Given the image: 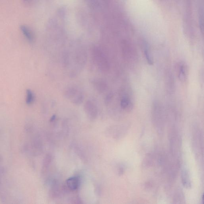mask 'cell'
I'll list each match as a JSON object with an SVG mask.
<instances>
[{
  "label": "cell",
  "mask_w": 204,
  "mask_h": 204,
  "mask_svg": "<svg viewBox=\"0 0 204 204\" xmlns=\"http://www.w3.org/2000/svg\"><path fill=\"white\" fill-rule=\"evenodd\" d=\"M144 54L145 57L146 58L148 64L149 65H152L153 64V59L151 54L149 52V49L147 47H146L144 49Z\"/></svg>",
  "instance_id": "obj_7"
},
{
  "label": "cell",
  "mask_w": 204,
  "mask_h": 204,
  "mask_svg": "<svg viewBox=\"0 0 204 204\" xmlns=\"http://www.w3.org/2000/svg\"><path fill=\"white\" fill-rule=\"evenodd\" d=\"M79 179L77 177H70L67 180L66 184L68 188L71 190H75L79 187Z\"/></svg>",
  "instance_id": "obj_3"
},
{
  "label": "cell",
  "mask_w": 204,
  "mask_h": 204,
  "mask_svg": "<svg viewBox=\"0 0 204 204\" xmlns=\"http://www.w3.org/2000/svg\"><path fill=\"white\" fill-rule=\"evenodd\" d=\"M187 69L185 64L181 63L178 66V77L180 81L185 82L187 79Z\"/></svg>",
  "instance_id": "obj_2"
},
{
  "label": "cell",
  "mask_w": 204,
  "mask_h": 204,
  "mask_svg": "<svg viewBox=\"0 0 204 204\" xmlns=\"http://www.w3.org/2000/svg\"><path fill=\"white\" fill-rule=\"evenodd\" d=\"M34 100V95L33 92L30 89H27L26 91V104H30L33 103Z\"/></svg>",
  "instance_id": "obj_6"
},
{
  "label": "cell",
  "mask_w": 204,
  "mask_h": 204,
  "mask_svg": "<svg viewBox=\"0 0 204 204\" xmlns=\"http://www.w3.org/2000/svg\"><path fill=\"white\" fill-rule=\"evenodd\" d=\"M121 107L124 110H131L132 107V103L128 97L125 96L122 98L121 101Z\"/></svg>",
  "instance_id": "obj_5"
},
{
  "label": "cell",
  "mask_w": 204,
  "mask_h": 204,
  "mask_svg": "<svg viewBox=\"0 0 204 204\" xmlns=\"http://www.w3.org/2000/svg\"><path fill=\"white\" fill-rule=\"evenodd\" d=\"M85 109L86 114L91 118H95L97 115V107L90 101L86 102L85 106Z\"/></svg>",
  "instance_id": "obj_1"
},
{
  "label": "cell",
  "mask_w": 204,
  "mask_h": 204,
  "mask_svg": "<svg viewBox=\"0 0 204 204\" xmlns=\"http://www.w3.org/2000/svg\"><path fill=\"white\" fill-rule=\"evenodd\" d=\"M202 203L204 204V197H203V195H202Z\"/></svg>",
  "instance_id": "obj_9"
},
{
  "label": "cell",
  "mask_w": 204,
  "mask_h": 204,
  "mask_svg": "<svg viewBox=\"0 0 204 204\" xmlns=\"http://www.w3.org/2000/svg\"><path fill=\"white\" fill-rule=\"evenodd\" d=\"M188 172L186 171H184L182 174L183 182L184 183L185 185H190L189 178L188 177Z\"/></svg>",
  "instance_id": "obj_8"
},
{
  "label": "cell",
  "mask_w": 204,
  "mask_h": 204,
  "mask_svg": "<svg viewBox=\"0 0 204 204\" xmlns=\"http://www.w3.org/2000/svg\"><path fill=\"white\" fill-rule=\"evenodd\" d=\"M20 30L25 38H26L29 42H32L33 41L34 37H33V33H32L31 31L27 26L22 25L20 26Z\"/></svg>",
  "instance_id": "obj_4"
}]
</instances>
